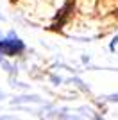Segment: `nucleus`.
Returning <instances> with one entry per match:
<instances>
[{"instance_id":"nucleus-4","label":"nucleus","mask_w":118,"mask_h":120,"mask_svg":"<svg viewBox=\"0 0 118 120\" xmlns=\"http://www.w3.org/2000/svg\"><path fill=\"white\" fill-rule=\"evenodd\" d=\"M0 97H2V93H0Z\"/></svg>"},{"instance_id":"nucleus-3","label":"nucleus","mask_w":118,"mask_h":120,"mask_svg":"<svg viewBox=\"0 0 118 120\" xmlns=\"http://www.w3.org/2000/svg\"><path fill=\"white\" fill-rule=\"evenodd\" d=\"M109 100H118V95H113V97H109Z\"/></svg>"},{"instance_id":"nucleus-2","label":"nucleus","mask_w":118,"mask_h":120,"mask_svg":"<svg viewBox=\"0 0 118 120\" xmlns=\"http://www.w3.org/2000/svg\"><path fill=\"white\" fill-rule=\"evenodd\" d=\"M116 43H118V34L113 38V41H111V45H109V50H114V47H116Z\"/></svg>"},{"instance_id":"nucleus-1","label":"nucleus","mask_w":118,"mask_h":120,"mask_svg":"<svg viewBox=\"0 0 118 120\" xmlns=\"http://www.w3.org/2000/svg\"><path fill=\"white\" fill-rule=\"evenodd\" d=\"M23 50H25V43L18 38H15V34H11L5 40H0V52L4 56H16Z\"/></svg>"}]
</instances>
